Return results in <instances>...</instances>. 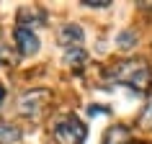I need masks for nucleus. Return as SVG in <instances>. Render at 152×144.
<instances>
[{"instance_id": "nucleus-5", "label": "nucleus", "mask_w": 152, "mask_h": 144, "mask_svg": "<svg viewBox=\"0 0 152 144\" xmlns=\"http://www.w3.org/2000/svg\"><path fill=\"white\" fill-rule=\"evenodd\" d=\"M59 44H62L64 49H80L83 41H85V33H83V28L77 23H64L62 28H59Z\"/></svg>"}, {"instance_id": "nucleus-15", "label": "nucleus", "mask_w": 152, "mask_h": 144, "mask_svg": "<svg viewBox=\"0 0 152 144\" xmlns=\"http://www.w3.org/2000/svg\"><path fill=\"white\" fill-rule=\"evenodd\" d=\"M3 100H5V88L0 85V103H3Z\"/></svg>"}, {"instance_id": "nucleus-4", "label": "nucleus", "mask_w": 152, "mask_h": 144, "mask_svg": "<svg viewBox=\"0 0 152 144\" xmlns=\"http://www.w3.org/2000/svg\"><path fill=\"white\" fill-rule=\"evenodd\" d=\"M13 41H16L18 52H21L23 57L36 54V52H39V47H41L39 36H36L28 26H16V28H13Z\"/></svg>"}, {"instance_id": "nucleus-7", "label": "nucleus", "mask_w": 152, "mask_h": 144, "mask_svg": "<svg viewBox=\"0 0 152 144\" xmlns=\"http://www.w3.org/2000/svg\"><path fill=\"white\" fill-rule=\"evenodd\" d=\"M18 139H21V131H18L13 124L0 119V144H16Z\"/></svg>"}, {"instance_id": "nucleus-10", "label": "nucleus", "mask_w": 152, "mask_h": 144, "mask_svg": "<svg viewBox=\"0 0 152 144\" xmlns=\"http://www.w3.org/2000/svg\"><path fill=\"white\" fill-rule=\"evenodd\" d=\"M85 59H88V57L83 52V47L80 49H67V52H64V64H67V67H75V70H77V67L85 64Z\"/></svg>"}, {"instance_id": "nucleus-8", "label": "nucleus", "mask_w": 152, "mask_h": 144, "mask_svg": "<svg viewBox=\"0 0 152 144\" xmlns=\"http://www.w3.org/2000/svg\"><path fill=\"white\" fill-rule=\"evenodd\" d=\"M44 10H39V8H28V5H26V8H21L18 10V26H26V21H34V23H36V21H39V23H44Z\"/></svg>"}, {"instance_id": "nucleus-6", "label": "nucleus", "mask_w": 152, "mask_h": 144, "mask_svg": "<svg viewBox=\"0 0 152 144\" xmlns=\"http://www.w3.org/2000/svg\"><path fill=\"white\" fill-rule=\"evenodd\" d=\"M103 144H132V134L126 126H111L103 136Z\"/></svg>"}, {"instance_id": "nucleus-13", "label": "nucleus", "mask_w": 152, "mask_h": 144, "mask_svg": "<svg viewBox=\"0 0 152 144\" xmlns=\"http://www.w3.org/2000/svg\"><path fill=\"white\" fill-rule=\"evenodd\" d=\"M88 113L90 116H96V113H108V108H106V105H90Z\"/></svg>"}, {"instance_id": "nucleus-2", "label": "nucleus", "mask_w": 152, "mask_h": 144, "mask_svg": "<svg viewBox=\"0 0 152 144\" xmlns=\"http://www.w3.org/2000/svg\"><path fill=\"white\" fill-rule=\"evenodd\" d=\"M88 129L75 113H62L52 121V139L57 144H83Z\"/></svg>"}, {"instance_id": "nucleus-14", "label": "nucleus", "mask_w": 152, "mask_h": 144, "mask_svg": "<svg viewBox=\"0 0 152 144\" xmlns=\"http://www.w3.org/2000/svg\"><path fill=\"white\" fill-rule=\"evenodd\" d=\"M0 62H10V54L5 52V47L0 44Z\"/></svg>"}, {"instance_id": "nucleus-12", "label": "nucleus", "mask_w": 152, "mask_h": 144, "mask_svg": "<svg viewBox=\"0 0 152 144\" xmlns=\"http://www.w3.org/2000/svg\"><path fill=\"white\" fill-rule=\"evenodd\" d=\"M80 5H88V8H108L111 0H83Z\"/></svg>"}, {"instance_id": "nucleus-9", "label": "nucleus", "mask_w": 152, "mask_h": 144, "mask_svg": "<svg viewBox=\"0 0 152 144\" xmlns=\"http://www.w3.org/2000/svg\"><path fill=\"white\" fill-rule=\"evenodd\" d=\"M134 44H137V33L132 31V28H124V31L116 33V47L119 49L129 52V49H134Z\"/></svg>"}, {"instance_id": "nucleus-3", "label": "nucleus", "mask_w": 152, "mask_h": 144, "mask_svg": "<svg viewBox=\"0 0 152 144\" xmlns=\"http://www.w3.org/2000/svg\"><path fill=\"white\" fill-rule=\"evenodd\" d=\"M49 100H52V93L47 88H34V90H26L23 95L18 98V113L23 116V119H41L44 111H47Z\"/></svg>"}, {"instance_id": "nucleus-1", "label": "nucleus", "mask_w": 152, "mask_h": 144, "mask_svg": "<svg viewBox=\"0 0 152 144\" xmlns=\"http://www.w3.org/2000/svg\"><path fill=\"white\" fill-rule=\"evenodd\" d=\"M106 77L111 82H119V85H129L134 90H147L152 82V72L147 62H142V59H124V62L108 67Z\"/></svg>"}, {"instance_id": "nucleus-11", "label": "nucleus", "mask_w": 152, "mask_h": 144, "mask_svg": "<svg viewBox=\"0 0 152 144\" xmlns=\"http://www.w3.org/2000/svg\"><path fill=\"white\" fill-rule=\"evenodd\" d=\"M139 126L142 129H147V131H152V95L147 98V103H144V108H142V113H139Z\"/></svg>"}, {"instance_id": "nucleus-16", "label": "nucleus", "mask_w": 152, "mask_h": 144, "mask_svg": "<svg viewBox=\"0 0 152 144\" xmlns=\"http://www.w3.org/2000/svg\"><path fill=\"white\" fill-rule=\"evenodd\" d=\"M139 5H142V8H150V10H152V3H139Z\"/></svg>"}]
</instances>
